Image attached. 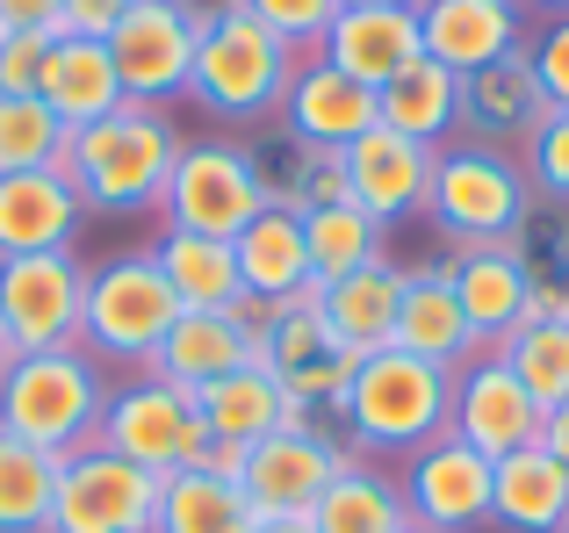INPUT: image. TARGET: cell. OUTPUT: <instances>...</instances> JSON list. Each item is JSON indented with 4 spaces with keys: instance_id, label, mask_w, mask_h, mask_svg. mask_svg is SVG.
<instances>
[{
    "instance_id": "cell-29",
    "label": "cell",
    "mask_w": 569,
    "mask_h": 533,
    "mask_svg": "<svg viewBox=\"0 0 569 533\" xmlns=\"http://www.w3.org/2000/svg\"><path fill=\"white\" fill-rule=\"evenodd\" d=\"M490 526L498 533H562L569 526V469L548 454V440L505 454L490 469Z\"/></svg>"
},
{
    "instance_id": "cell-52",
    "label": "cell",
    "mask_w": 569,
    "mask_h": 533,
    "mask_svg": "<svg viewBox=\"0 0 569 533\" xmlns=\"http://www.w3.org/2000/svg\"><path fill=\"white\" fill-rule=\"evenodd\" d=\"M562 533H569V526H562Z\"/></svg>"
},
{
    "instance_id": "cell-7",
    "label": "cell",
    "mask_w": 569,
    "mask_h": 533,
    "mask_svg": "<svg viewBox=\"0 0 569 533\" xmlns=\"http://www.w3.org/2000/svg\"><path fill=\"white\" fill-rule=\"evenodd\" d=\"M101 447L152 469V476H173V469H194L209 454V425L194 411V390L152 375V368H130L101 411Z\"/></svg>"
},
{
    "instance_id": "cell-26",
    "label": "cell",
    "mask_w": 569,
    "mask_h": 533,
    "mask_svg": "<svg viewBox=\"0 0 569 533\" xmlns=\"http://www.w3.org/2000/svg\"><path fill=\"white\" fill-rule=\"evenodd\" d=\"M87 224L66 173H0V260L58 253Z\"/></svg>"
},
{
    "instance_id": "cell-23",
    "label": "cell",
    "mask_w": 569,
    "mask_h": 533,
    "mask_svg": "<svg viewBox=\"0 0 569 533\" xmlns=\"http://www.w3.org/2000/svg\"><path fill=\"white\" fill-rule=\"evenodd\" d=\"M194 411H202V425H209V447H238V454L260 447L281 425H325V419H310L303 404H289V390H281L260 361L202 382V390H194Z\"/></svg>"
},
{
    "instance_id": "cell-42",
    "label": "cell",
    "mask_w": 569,
    "mask_h": 533,
    "mask_svg": "<svg viewBox=\"0 0 569 533\" xmlns=\"http://www.w3.org/2000/svg\"><path fill=\"white\" fill-rule=\"evenodd\" d=\"M527 66H533V80H541L548 109H569V14L527 29Z\"/></svg>"
},
{
    "instance_id": "cell-22",
    "label": "cell",
    "mask_w": 569,
    "mask_h": 533,
    "mask_svg": "<svg viewBox=\"0 0 569 533\" xmlns=\"http://www.w3.org/2000/svg\"><path fill=\"white\" fill-rule=\"evenodd\" d=\"M318 58H325V66H339L347 80H361V87H376V94H382L397 72H411L418 58H426L418 8H339V22L325 29Z\"/></svg>"
},
{
    "instance_id": "cell-3",
    "label": "cell",
    "mask_w": 569,
    "mask_h": 533,
    "mask_svg": "<svg viewBox=\"0 0 569 533\" xmlns=\"http://www.w3.org/2000/svg\"><path fill=\"white\" fill-rule=\"evenodd\" d=\"M116 375L94 361L87 346H58V353H14L0 368V433L29 440L43 454H80L101 440V411H109Z\"/></svg>"
},
{
    "instance_id": "cell-27",
    "label": "cell",
    "mask_w": 569,
    "mask_h": 533,
    "mask_svg": "<svg viewBox=\"0 0 569 533\" xmlns=\"http://www.w3.org/2000/svg\"><path fill=\"white\" fill-rule=\"evenodd\" d=\"M231 253H238V289H246L260 310L296 303V295L318 289V274H310V245H303V217H296V210H260L231 239Z\"/></svg>"
},
{
    "instance_id": "cell-9",
    "label": "cell",
    "mask_w": 569,
    "mask_h": 533,
    "mask_svg": "<svg viewBox=\"0 0 569 533\" xmlns=\"http://www.w3.org/2000/svg\"><path fill=\"white\" fill-rule=\"evenodd\" d=\"M353 462V447L332 425H281L260 447H246L238 491H246L252 520H310L318 497L332 491V476Z\"/></svg>"
},
{
    "instance_id": "cell-38",
    "label": "cell",
    "mask_w": 569,
    "mask_h": 533,
    "mask_svg": "<svg viewBox=\"0 0 569 533\" xmlns=\"http://www.w3.org/2000/svg\"><path fill=\"white\" fill-rule=\"evenodd\" d=\"M72 130L43 109V94H0V173H66Z\"/></svg>"
},
{
    "instance_id": "cell-1",
    "label": "cell",
    "mask_w": 569,
    "mask_h": 533,
    "mask_svg": "<svg viewBox=\"0 0 569 533\" xmlns=\"http://www.w3.org/2000/svg\"><path fill=\"white\" fill-rule=\"evenodd\" d=\"M181 123L173 109H144L123 101L101 123L72 130L66 152V181L80 195L87 217H159V195L173 181V159H181Z\"/></svg>"
},
{
    "instance_id": "cell-50",
    "label": "cell",
    "mask_w": 569,
    "mask_h": 533,
    "mask_svg": "<svg viewBox=\"0 0 569 533\" xmlns=\"http://www.w3.org/2000/svg\"><path fill=\"white\" fill-rule=\"evenodd\" d=\"M14 361V346H8V332H0V368H8Z\"/></svg>"
},
{
    "instance_id": "cell-14",
    "label": "cell",
    "mask_w": 569,
    "mask_h": 533,
    "mask_svg": "<svg viewBox=\"0 0 569 533\" xmlns=\"http://www.w3.org/2000/svg\"><path fill=\"white\" fill-rule=\"evenodd\" d=\"M548 425V411L527 396V382L498 361V353H469L455 368V404H447V433L469 440L483 462H505V454L533 447Z\"/></svg>"
},
{
    "instance_id": "cell-40",
    "label": "cell",
    "mask_w": 569,
    "mask_h": 533,
    "mask_svg": "<svg viewBox=\"0 0 569 533\" xmlns=\"http://www.w3.org/2000/svg\"><path fill=\"white\" fill-rule=\"evenodd\" d=\"M519 167H527V188H533V195L569 210V109H548L541 115V130L519 144Z\"/></svg>"
},
{
    "instance_id": "cell-2",
    "label": "cell",
    "mask_w": 569,
    "mask_h": 533,
    "mask_svg": "<svg viewBox=\"0 0 569 533\" xmlns=\"http://www.w3.org/2000/svg\"><path fill=\"white\" fill-rule=\"evenodd\" d=\"M447 404H455V368L382 346L353 368L347 396L332 411V433L368 462H403L447 433Z\"/></svg>"
},
{
    "instance_id": "cell-25",
    "label": "cell",
    "mask_w": 569,
    "mask_h": 533,
    "mask_svg": "<svg viewBox=\"0 0 569 533\" xmlns=\"http://www.w3.org/2000/svg\"><path fill=\"white\" fill-rule=\"evenodd\" d=\"M397 353H418V361H440V368H461L476 353L469 339V318H461V295L447 281V260H418L403 266V295H397Z\"/></svg>"
},
{
    "instance_id": "cell-47",
    "label": "cell",
    "mask_w": 569,
    "mask_h": 533,
    "mask_svg": "<svg viewBox=\"0 0 569 533\" xmlns=\"http://www.w3.org/2000/svg\"><path fill=\"white\" fill-rule=\"evenodd\" d=\"M252 533H318L310 520H252Z\"/></svg>"
},
{
    "instance_id": "cell-6",
    "label": "cell",
    "mask_w": 569,
    "mask_h": 533,
    "mask_svg": "<svg viewBox=\"0 0 569 533\" xmlns=\"http://www.w3.org/2000/svg\"><path fill=\"white\" fill-rule=\"evenodd\" d=\"M181 303H173L167 274H159L152 245H123L109 260H87V303H80V346L101 368L123 361L144 368L159 353V339L173 332Z\"/></svg>"
},
{
    "instance_id": "cell-8",
    "label": "cell",
    "mask_w": 569,
    "mask_h": 533,
    "mask_svg": "<svg viewBox=\"0 0 569 533\" xmlns=\"http://www.w3.org/2000/svg\"><path fill=\"white\" fill-rule=\"evenodd\" d=\"M267 210L252 181L246 138H188L173 159V181L159 195V231H194V239H238Z\"/></svg>"
},
{
    "instance_id": "cell-11",
    "label": "cell",
    "mask_w": 569,
    "mask_h": 533,
    "mask_svg": "<svg viewBox=\"0 0 569 533\" xmlns=\"http://www.w3.org/2000/svg\"><path fill=\"white\" fill-rule=\"evenodd\" d=\"M152 512H159V476L94 440V447L58 462V497L43 533H152Z\"/></svg>"
},
{
    "instance_id": "cell-41",
    "label": "cell",
    "mask_w": 569,
    "mask_h": 533,
    "mask_svg": "<svg viewBox=\"0 0 569 533\" xmlns=\"http://www.w3.org/2000/svg\"><path fill=\"white\" fill-rule=\"evenodd\" d=\"M238 8H246L252 22H267L281 43H296V51H318L325 29L339 22V0H238Z\"/></svg>"
},
{
    "instance_id": "cell-45",
    "label": "cell",
    "mask_w": 569,
    "mask_h": 533,
    "mask_svg": "<svg viewBox=\"0 0 569 533\" xmlns=\"http://www.w3.org/2000/svg\"><path fill=\"white\" fill-rule=\"evenodd\" d=\"M0 29H43V37H66V0H0Z\"/></svg>"
},
{
    "instance_id": "cell-28",
    "label": "cell",
    "mask_w": 569,
    "mask_h": 533,
    "mask_svg": "<svg viewBox=\"0 0 569 533\" xmlns=\"http://www.w3.org/2000/svg\"><path fill=\"white\" fill-rule=\"evenodd\" d=\"M397 295H403V266L397 260H368V266H353L347 281L310 289V303H318V318L332 324L339 346H347L353 361H368V353H382L389 339H397Z\"/></svg>"
},
{
    "instance_id": "cell-30",
    "label": "cell",
    "mask_w": 569,
    "mask_h": 533,
    "mask_svg": "<svg viewBox=\"0 0 569 533\" xmlns=\"http://www.w3.org/2000/svg\"><path fill=\"white\" fill-rule=\"evenodd\" d=\"M37 94H43V109H51L66 130H87V123H101L109 109H123V80H116L109 43H101V37H51Z\"/></svg>"
},
{
    "instance_id": "cell-36",
    "label": "cell",
    "mask_w": 569,
    "mask_h": 533,
    "mask_svg": "<svg viewBox=\"0 0 569 533\" xmlns=\"http://www.w3.org/2000/svg\"><path fill=\"white\" fill-rule=\"evenodd\" d=\"M303 245H310V274L325 281H347L353 266L368 260H389V231L376 224L368 210H353V202H325V210H303Z\"/></svg>"
},
{
    "instance_id": "cell-21",
    "label": "cell",
    "mask_w": 569,
    "mask_h": 533,
    "mask_svg": "<svg viewBox=\"0 0 569 533\" xmlns=\"http://www.w3.org/2000/svg\"><path fill=\"white\" fill-rule=\"evenodd\" d=\"M447 260V281L461 295V318H469L476 353H498L505 339L527 324V266L512 260V245H455Z\"/></svg>"
},
{
    "instance_id": "cell-43",
    "label": "cell",
    "mask_w": 569,
    "mask_h": 533,
    "mask_svg": "<svg viewBox=\"0 0 569 533\" xmlns=\"http://www.w3.org/2000/svg\"><path fill=\"white\" fill-rule=\"evenodd\" d=\"M43 51H51L43 29H0V94H37Z\"/></svg>"
},
{
    "instance_id": "cell-24",
    "label": "cell",
    "mask_w": 569,
    "mask_h": 533,
    "mask_svg": "<svg viewBox=\"0 0 569 533\" xmlns=\"http://www.w3.org/2000/svg\"><path fill=\"white\" fill-rule=\"evenodd\" d=\"M541 115H548V94H541V80H533L527 51H512V58H498V66L461 80V138H476V144L519 152V144L541 130Z\"/></svg>"
},
{
    "instance_id": "cell-34",
    "label": "cell",
    "mask_w": 569,
    "mask_h": 533,
    "mask_svg": "<svg viewBox=\"0 0 569 533\" xmlns=\"http://www.w3.org/2000/svg\"><path fill=\"white\" fill-rule=\"evenodd\" d=\"M152 533H252V505L238 491V476H217V469H173L159 476V512Z\"/></svg>"
},
{
    "instance_id": "cell-33",
    "label": "cell",
    "mask_w": 569,
    "mask_h": 533,
    "mask_svg": "<svg viewBox=\"0 0 569 533\" xmlns=\"http://www.w3.org/2000/svg\"><path fill=\"white\" fill-rule=\"evenodd\" d=\"M310 526L318 533H403L411 526V505H403V483L389 476L382 462L353 454V462L332 476V491L318 497Z\"/></svg>"
},
{
    "instance_id": "cell-31",
    "label": "cell",
    "mask_w": 569,
    "mask_h": 533,
    "mask_svg": "<svg viewBox=\"0 0 569 533\" xmlns=\"http://www.w3.org/2000/svg\"><path fill=\"white\" fill-rule=\"evenodd\" d=\"M152 260L167 274L173 303L181 310H246L252 295L238 289V253L231 239H194V231H159Z\"/></svg>"
},
{
    "instance_id": "cell-5",
    "label": "cell",
    "mask_w": 569,
    "mask_h": 533,
    "mask_svg": "<svg viewBox=\"0 0 569 533\" xmlns=\"http://www.w3.org/2000/svg\"><path fill=\"white\" fill-rule=\"evenodd\" d=\"M533 188L519 152H498V144L476 138H447L432 152V181H426V224L440 231V245H505L512 224L527 217Z\"/></svg>"
},
{
    "instance_id": "cell-4",
    "label": "cell",
    "mask_w": 569,
    "mask_h": 533,
    "mask_svg": "<svg viewBox=\"0 0 569 533\" xmlns=\"http://www.w3.org/2000/svg\"><path fill=\"white\" fill-rule=\"evenodd\" d=\"M296 43H281L267 22H252L246 8L217 14L194 43V72H188V101L223 130H260L281 115V94L296 80Z\"/></svg>"
},
{
    "instance_id": "cell-13",
    "label": "cell",
    "mask_w": 569,
    "mask_h": 533,
    "mask_svg": "<svg viewBox=\"0 0 569 533\" xmlns=\"http://www.w3.org/2000/svg\"><path fill=\"white\" fill-rule=\"evenodd\" d=\"M260 368L289 390V404H303L310 419L332 425V411H339V396H347V382H353L361 361L332 339V324L318 318V303L296 295V303H274L260 318Z\"/></svg>"
},
{
    "instance_id": "cell-39",
    "label": "cell",
    "mask_w": 569,
    "mask_h": 533,
    "mask_svg": "<svg viewBox=\"0 0 569 533\" xmlns=\"http://www.w3.org/2000/svg\"><path fill=\"white\" fill-rule=\"evenodd\" d=\"M498 361L527 382V396L541 411L569 404V318H527L512 339L498 346Z\"/></svg>"
},
{
    "instance_id": "cell-48",
    "label": "cell",
    "mask_w": 569,
    "mask_h": 533,
    "mask_svg": "<svg viewBox=\"0 0 569 533\" xmlns=\"http://www.w3.org/2000/svg\"><path fill=\"white\" fill-rule=\"evenodd\" d=\"M527 14H541V22H556V14H569V0H519Z\"/></svg>"
},
{
    "instance_id": "cell-12",
    "label": "cell",
    "mask_w": 569,
    "mask_h": 533,
    "mask_svg": "<svg viewBox=\"0 0 569 533\" xmlns=\"http://www.w3.org/2000/svg\"><path fill=\"white\" fill-rule=\"evenodd\" d=\"M101 43H109V58H116L123 101H144V109L188 101L194 43H202V22L188 14V0H138Z\"/></svg>"
},
{
    "instance_id": "cell-10",
    "label": "cell",
    "mask_w": 569,
    "mask_h": 533,
    "mask_svg": "<svg viewBox=\"0 0 569 533\" xmlns=\"http://www.w3.org/2000/svg\"><path fill=\"white\" fill-rule=\"evenodd\" d=\"M80 303H87V260L72 245L0 260V332L14 353L80 346Z\"/></svg>"
},
{
    "instance_id": "cell-20",
    "label": "cell",
    "mask_w": 569,
    "mask_h": 533,
    "mask_svg": "<svg viewBox=\"0 0 569 533\" xmlns=\"http://www.w3.org/2000/svg\"><path fill=\"white\" fill-rule=\"evenodd\" d=\"M246 159H252V181H260L267 210H296L303 217V210H325V202H353L347 152H318V144H303L281 123L246 130Z\"/></svg>"
},
{
    "instance_id": "cell-19",
    "label": "cell",
    "mask_w": 569,
    "mask_h": 533,
    "mask_svg": "<svg viewBox=\"0 0 569 533\" xmlns=\"http://www.w3.org/2000/svg\"><path fill=\"white\" fill-rule=\"evenodd\" d=\"M281 130H296L303 144H318V152H347L361 130H376V87L347 80L339 66H325L318 51L296 58V80L289 94H281Z\"/></svg>"
},
{
    "instance_id": "cell-51",
    "label": "cell",
    "mask_w": 569,
    "mask_h": 533,
    "mask_svg": "<svg viewBox=\"0 0 569 533\" xmlns=\"http://www.w3.org/2000/svg\"><path fill=\"white\" fill-rule=\"evenodd\" d=\"M403 533H426V526H403Z\"/></svg>"
},
{
    "instance_id": "cell-46",
    "label": "cell",
    "mask_w": 569,
    "mask_h": 533,
    "mask_svg": "<svg viewBox=\"0 0 569 533\" xmlns=\"http://www.w3.org/2000/svg\"><path fill=\"white\" fill-rule=\"evenodd\" d=\"M541 440H548V454H556V462L569 469V404H556V411H548V425H541Z\"/></svg>"
},
{
    "instance_id": "cell-18",
    "label": "cell",
    "mask_w": 569,
    "mask_h": 533,
    "mask_svg": "<svg viewBox=\"0 0 569 533\" xmlns=\"http://www.w3.org/2000/svg\"><path fill=\"white\" fill-rule=\"evenodd\" d=\"M426 181H432V144L403 138V130H361L347 144V188L353 210H368L376 224H403V217H426Z\"/></svg>"
},
{
    "instance_id": "cell-16",
    "label": "cell",
    "mask_w": 569,
    "mask_h": 533,
    "mask_svg": "<svg viewBox=\"0 0 569 533\" xmlns=\"http://www.w3.org/2000/svg\"><path fill=\"white\" fill-rule=\"evenodd\" d=\"M527 8L519 0H418V37H426V58L447 66L455 80L498 66V58L527 51Z\"/></svg>"
},
{
    "instance_id": "cell-49",
    "label": "cell",
    "mask_w": 569,
    "mask_h": 533,
    "mask_svg": "<svg viewBox=\"0 0 569 533\" xmlns=\"http://www.w3.org/2000/svg\"><path fill=\"white\" fill-rule=\"evenodd\" d=\"M339 8H418V0H339Z\"/></svg>"
},
{
    "instance_id": "cell-37",
    "label": "cell",
    "mask_w": 569,
    "mask_h": 533,
    "mask_svg": "<svg viewBox=\"0 0 569 533\" xmlns=\"http://www.w3.org/2000/svg\"><path fill=\"white\" fill-rule=\"evenodd\" d=\"M58 497V454L0 433V533H43Z\"/></svg>"
},
{
    "instance_id": "cell-35",
    "label": "cell",
    "mask_w": 569,
    "mask_h": 533,
    "mask_svg": "<svg viewBox=\"0 0 569 533\" xmlns=\"http://www.w3.org/2000/svg\"><path fill=\"white\" fill-rule=\"evenodd\" d=\"M512 260L527 266V318H569V210L562 202H527V217L512 224Z\"/></svg>"
},
{
    "instance_id": "cell-17",
    "label": "cell",
    "mask_w": 569,
    "mask_h": 533,
    "mask_svg": "<svg viewBox=\"0 0 569 533\" xmlns=\"http://www.w3.org/2000/svg\"><path fill=\"white\" fill-rule=\"evenodd\" d=\"M260 318H267L260 303H246V310H181L173 332L159 339V353L144 368L167 375V382H181V390H202V382L260 361Z\"/></svg>"
},
{
    "instance_id": "cell-15",
    "label": "cell",
    "mask_w": 569,
    "mask_h": 533,
    "mask_svg": "<svg viewBox=\"0 0 569 533\" xmlns=\"http://www.w3.org/2000/svg\"><path fill=\"white\" fill-rule=\"evenodd\" d=\"M490 469L469 440L440 433L432 447L403 454L397 483H403V505H411V526L426 533H483L490 526Z\"/></svg>"
},
{
    "instance_id": "cell-44",
    "label": "cell",
    "mask_w": 569,
    "mask_h": 533,
    "mask_svg": "<svg viewBox=\"0 0 569 533\" xmlns=\"http://www.w3.org/2000/svg\"><path fill=\"white\" fill-rule=\"evenodd\" d=\"M138 0H66V37H109Z\"/></svg>"
},
{
    "instance_id": "cell-32",
    "label": "cell",
    "mask_w": 569,
    "mask_h": 533,
    "mask_svg": "<svg viewBox=\"0 0 569 533\" xmlns=\"http://www.w3.org/2000/svg\"><path fill=\"white\" fill-rule=\"evenodd\" d=\"M376 123L440 152L447 138H461V80L447 66H432V58H418L411 72H397L376 94Z\"/></svg>"
}]
</instances>
